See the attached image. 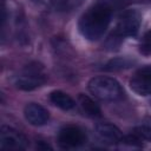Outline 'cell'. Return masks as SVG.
Instances as JSON below:
<instances>
[{
	"label": "cell",
	"mask_w": 151,
	"mask_h": 151,
	"mask_svg": "<svg viewBox=\"0 0 151 151\" xmlns=\"http://www.w3.org/2000/svg\"><path fill=\"white\" fill-rule=\"evenodd\" d=\"M122 143L130 145V146H136V147H142L143 143H142V138L137 134V133H132V134H127L124 136L122 139Z\"/></svg>",
	"instance_id": "obj_15"
},
{
	"label": "cell",
	"mask_w": 151,
	"mask_h": 151,
	"mask_svg": "<svg viewBox=\"0 0 151 151\" xmlns=\"http://www.w3.org/2000/svg\"><path fill=\"white\" fill-rule=\"evenodd\" d=\"M116 9L117 8L107 0H96L81 14L78 21L80 34L90 41L100 39L106 32Z\"/></svg>",
	"instance_id": "obj_1"
},
{
	"label": "cell",
	"mask_w": 151,
	"mask_h": 151,
	"mask_svg": "<svg viewBox=\"0 0 151 151\" xmlns=\"http://www.w3.org/2000/svg\"><path fill=\"white\" fill-rule=\"evenodd\" d=\"M50 100L53 105H55L57 107L65 110V111L72 110L76 106V101L72 99V97L60 90L52 91L50 93Z\"/></svg>",
	"instance_id": "obj_10"
},
{
	"label": "cell",
	"mask_w": 151,
	"mask_h": 151,
	"mask_svg": "<svg viewBox=\"0 0 151 151\" xmlns=\"http://www.w3.org/2000/svg\"><path fill=\"white\" fill-rule=\"evenodd\" d=\"M107 1L111 2L117 9L120 8V7H123V6H125V5L129 2V0H107Z\"/></svg>",
	"instance_id": "obj_17"
},
{
	"label": "cell",
	"mask_w": 151,
	"mask_h": 151,
	"mask_svg": "<svg viewBox=\"0 0 151 151\" xmlns=\"http://www.w3.org/2000/svg\"><path fill=\"white\" fill-rule=\"evenodd\" d=\"M52 6L57 9V11H64L68 7L70 0H50Z\"/></svg>",
	"instance_id": "obj_16"
},
{
	"label": "cell",
	"mask_w": 151,
	"mask_h": 151,
	"mask_svg": "<svg viewBox=\"0 0 151 151\" xmlns=\"http://www.w3.org/2000/svg\"><path fill=\"white\" fill-rule=\"evenodd\" d=\"M96 132L99 136V138L107 144H117L122 142L124 137L122 131L114 124L109 123V122L98 123L96 125Z\"/></svg>",
	"instance_id": "obj_9"
},
{
	"label": "cell",
	"mask_w": 151,
	"mask_h": 151,
	"mask_svg": "<svg viewBox=\"0 0 151 151\" xmlns=\"http://www.w3.org/2000/svg\"><path fill=\"white\" fill-rule=\"evenodd\" d=\"M28 146V139L18 130L2 125L0 129V149L2 150H25Z\"/></svg>",
	"instance_id": "obj_5"
},
{
	"label": "cell",
	"mask_w": 151,
	"mask_h": 151,
	"mask_svg": "<svg viewBox=\"0 0 151 151\" xmlns=\"http://www.w3.org/2000/svg\"><path fill=\"white\" fill-rule=\"evenodd\" d=\"M87 88L92 96L101 101H118L125 97V91L120 83L107 76H97L90 79Z\"/></svg>",
	"instance_id": "obj_2"
},
{
	"label": "cell",
	"mask_w": 151,
	"mask_h": 151,
	"mask_svg": "<svg viewBox=\"0 0 151 151\" xmlns=\"http://www.w3.org/2000/svg\"><path fill=\"white\" fill-rule=\"evenodd\" d=\"M37 149H40V150H47V149H52L48 144H45V143H42V142H39L38 144H37Z\"/></svg>",
	"instance_id": "obj_18"
},
{
	"label": "cell",
	"mask_w": 151,
	"mask_h": 151,
	"mask_svg": "<svg viewBox=\"0 0 151 151\" xmlns=\"http://www.w3.org/2000/svg\"><path fill=\"white\" fill-rule=\"evenodd\" d=\"M140 22H142V17L138 11H136V9L125 11L120 15L114 31L109 37L107 46L113 48L114 46L119 45L122 39L126 38V37H136L139 31Z\"/></svg>",
	"instance_id": "obj_3"
},
{
	"label": "cell",
	"mask_w": 151,
	"mask_h": 151,
	"mask_svg": "<svg viewBox=\"0 0 151 151\" xmlns=\"http://www.w3.org/2000/svg\"><path fill=\"white\" fill-rule=\"evenodd\" d=\"M25 119L33 126L45 125L50 119L48 111L38 103H28L24 109Z\"/></svg>",
	"instance_id": "obj_8"
},
{
	"label": "cell",
	"mask_w": 151,
	"mask_h": 151,
	"mask_svg": "<svg viewBox=\"0 0 151 151\" xmlns=\"http://www.w3.org/2000/svg\"><path fill=\"white\" fill-rule=\"evenodd\" d=\"M132 66V61L127 58H114L112 60H110L106 65H105V70L106 71H120V70H125Z\"/></svg>",
	"instance_id": "obj_12"
},
{
	"label": "cell",
	"mask_w": 151,
	"mask_h": 151,
	"mask_svg": "<svg viewBox=\"0 0 151 151\" xmlns=\"http://www.w3.org/2000/svg\"><path fill=\"white\" fill-rule=\"evenodd\" d=\"M134 133H137L142 139L151 140V117H144L136 127Z\"/></svg>",
	"instance_id": "obj_13"
},
{
	"label": "cell",
	"mask_w": 151,
	"mask_h": 151,
	"mask_svg": "<svg viewBox=\"0 0 151 151\" xmlns=\"http://www.w3.org/2000/svg\"><path fill=\"white\" fill-rule=\"evenodd\" d=\"M131 90L138 96L151 94V65H146L136 71L130 79Z\"/></svg>",
	"instance_id": "obj_7"
},
{
	"label": "cell",
	"mask_w": 151,
	"mask_h": 151,
	"mask_svg": "<svg viewBox=\"0 0 151 151\" xmlns=\"http://www.w3.org/2000/svg\"><path fill=\"white\" fill-rule=\"evenodd\" d=\"M32 1H34V2H41L42 0H32Z\"/></svg>",
	"instance_id": "obj_19"
},
{
	"label": "cell",
	"mask_w": 151,
	"mask_h": 151,
	"mask_svg": "<svg viewBox=\"0 0 151 151\" xmlns=\"http://www.w3.org/2000/svg\"><path fill=\"white\" fill-rule=\"evenodd\" d=\"M78 104L80 105L81 110L90 117L98 118L101 116V110L99 105L88 96L86 94H79L78 96Z\"/></svg>",
	"instance_id": "obj_11"
},
{
	"label": "cell",
	"mask_w": 151,
	"mask_h": 151,
	"mask_svg": "<svg viewBox=\"0 0 151 151\" xmlns=\"http://www.w3.org/2000/svg\"><path fill=\"white\" fill-rule=\"evenodd\" d=\"M139 52L143 55H150L151 54V29L145 32L143 35L140 44H139Z\"/></svg>",
	"instance_id": "obj_14"
},
{
	"label": "cell",
	"mask_w": 151,
	"mask_h": 151,
	"mask_svg": "<svg viewBox=\"0 0 151 151\" xmlns=\"http://www.w3.org/2000/svg\"><path fill=\"white\" fill-rule=\"evenodd\" d=\"M47 80L44 67L39 63H31L15 78L14 85L21 91H33L42 86Z\"/></svg>",
	"instance_id": "obj_4"
},
{
	"label": "cell",
	"mask_w": 151,
	"mask_h": 151,
	"mask_svg": "<svg viewBox=\"0 0 151 151\" xmlns=\"http://www.w3.org/2000/svg\"><path fill=\"white\" fill-rule=\"evenodd\" d=\"M87 140L86 133L79 126L66 125L58 133V144L64 149H74L84 145Z\"/></svg>",
	"instance_id": "obj_6"
}]
</instances>
